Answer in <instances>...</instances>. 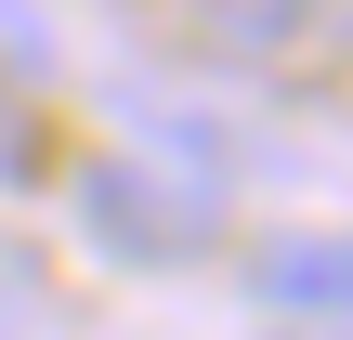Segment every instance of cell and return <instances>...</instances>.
Listing matches in <instances>:
<instances>
[{"mask_svg":"<svg viewBox=\"0 0 353 340\" xmlns=\"http://www.w3.org/2000/svg\"><path fill=\"white\" fill-rule=\"evenodd\" d=\"M79 236H92L118 275H183V262H210V249H223V197L118 144V157H92V170H79Z\"/></svg>","mask_w":353,"mask_h":340,"instance_id":"obj_1","label":"cell"},{"mask_svg":"<svg viewBox=\"0 0 353 340\" xmlns=\"http://www.w3.org/2000/svg\"><path fill=\"white\" fill-rule=\"evenodd\" d=\"M196 79H288L314 66V0H170Z\"/></svg>","mask_w":353,"mask_h":340,"instance_id":"obj_2","label":"cell"},{"mask_svg":"<svg viewBox=\"0 0 353 340\" xmlns=\"http://www.w3.org/2000/svg\"><path fill=\"white\" fill-rule=\"evenodd\" d=\"M236 288H249L262 314H288V328H353V223H301V236H262Z\"/></svg>","mask_w":353,"mask_h":340,"instance_id":"obj_3","label":"cell"},{"mask_svg":"<svg viewBox=\"0 0 353 340\" xmlns=\"http://www.w3.org/2000/svg\"><path fill=\"white\" fill-rule=\"evenodd\" d=\"M0 79H13V92L52 79V13H39V0H0Z\"/></svg>","mask_w":353,"mask_h":340,"instance_id":"obj_4","label":"cell"},{"mask_svg":"<svg viewBox=\"0 0 353 340\" xmlns=\"http://www.w3.org/2000/svg\"><path fill=\"white\" fill-rule=\"evenodd\" d=\"M0 183H39V131H26V92L0 79Z\"/></svg>","mask_w":353,"mask_h":340,"instance_id":"obj_5","label":"cell"},{"mask_svg":"<svg viewBox=\"0 0 353 340\" xmlns=\"http://www.w3.org/2000/svg\"><path fill=\"white\" fill-rule=\"evenodd\" d=\"M314 52H327V66H353V0H314Z\"/></svg>","mask_w":353,"mask_h":340,"instance_id":"obj_6","label":"cell"},{"mask_svg":"<svg viewBox=\"0 0 353 340\" xmlns=\"http://www.w3.org/2000/svg\"><path fill=\"white\" fill-rule=\"evenodd\" d=\"M288 340H353V328H288Z\"/></svg>","mask_w":353,"mask_h":340,"instance_id":"obj_7","label":"cell"}]
</instances>
